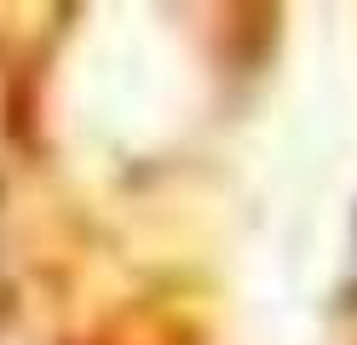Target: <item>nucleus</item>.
<instances>
[{
  "label": "nucleus",
  "mask_w": 357,
  "mask_h": 345,
  "mask_svg": "<svg viewBox=\"0 0 357 345\" xmlns=\"http://www.w3.org/2000/svg\"><path fill=\"white\" fill-rule=\"evenodd\" d=\"M351 282H357V224H351Z\"/></svg>",
  "instance_id": "nucleus-1"
}]
</instances>
